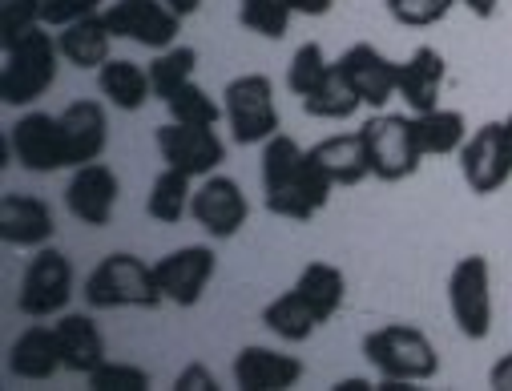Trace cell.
<instances>
[{
    "instance_id": "1",
    "label": "cell",
    "mask_w": 512,
    "mask_h": 391,
    "mask_svg": "<svg viewBox=\"0 0 512 391\" xmlns=\"http://www.w3.org/2000/svg\"><path fill=\"white\" fill-rule=\"evenodd\" d=\"M331 190L335 182L315 166L311 150H303L295 138L275 134L263 146V202L275 218L311 222L327 206Z\"/></svg>"
},
{
    "instance_id": "2",
    "label": "cell",
    "mask_w": 512,
    "mask_h": 391,
    "mask_svg": "<svg viewBox=\"0 0 512 391\" xmlns=\"http://www.w3.org/2000/svg\"><path fill=\"white\" fill-rule=\"evenodd\" d=\"M343 299H347V279H343V271L339 267H331V263H307L303 271H299V279H295V287L291 291H283L279 299H271L267 307H263V327L271 331V335H279L283 343H307L319 327H327L335 315H339V307H343Z\"/></svg>"
},
{
    "instance_id": "3",
    "label": "cell",
    "mask_w": 512,
    "mask_h": 391,
    "mask_svg": "<svg viewBox=\"0 0 512 391\" xmlns=\"http://www.w3.org/2000/svg\"><path fill=\"white\" fill-rule=\"evenodd\" d=\"M363 359L375 367L379 379L396 383H428L440 375L436 343L412 323H383L363 335Z\"/></svg>"
},
{
    "instance_id": "4",
    "label": "cell",
    "mask_w": 512,
    "mask_h": 391,
    "mask_svg": "<svg viewBox=\"0 0 512 391\" xmlns=\"http://www.w3.org/2000/svg\"><path fill=\"white\" fill-rule=\"evenodd\" d=\"M85 303L93 311H117V307H138V311H154L166 303L154 267L138 254H105L101 263L85 275Z\"/></svg>"
},
{
    "instance_id": "5",
    "label": "cell",
    "mask_w": 512,
    "mask_h": 391,
    "mask_svg": "<svg viewBox=\"0 0 512 391\" xmlns=\"http://www.w3.org/2000/svg\"><path fill=\"white\" fill-rule=\"evenodd\" d=\"M61 49L49 25H33L21 41L5 49V69H0V101L5 105H33L57 81Z\"/></svg>"
},
{
    "instance_id": "6",
    "label": "cell",
    "mask_w": 512,
    "mask_h": 391,
    "mask_svg": "<svg viewBox=\"0 0 512 391\" xmlns=\"http://www.w3.org/2000/svg\"><path fill=\"white\" fill-rule=\"evenodd\" d=\"M222 109L234 146H267L275 134H283V117L275 105V85L267 73H242L226 81Z\"/></svg>"
},
{
    "instance_id": "7",
    "label": "cell",
    "mask_w": 512,
    "mask_h": 391,
    "mask_svg": "<svg viewBox=\"0 0 512 391\" xmlns=\"http://www.w3.org/2000/svg\"><path fill=\"white\" fill-rule=\"evenodd\" d=\"M363 150H367V166L371 178L379 182H404L420 170L424 154L412 138V117L404 113H375L363 121Z\"/></svg>"
},
{
    "instance_id": "8",
    "label": "cell",
    "mask_w": 512,
    "mask_h": 391,
    "mask_svg": "<svg viewBox=\"0 0 512 391\" xmlns=\"http://www.w3.org/2000/svg\"><path fill=\"white\" fill-rule=\"evenodd\" d=\"M448 311L464 339H488L492 331V271L484 254H464L448 275Z\"/></svg>"
},
{
    "instance_id": "9",
    "label": "cell",
    "mask_w": 512,
    "mask_h": 391,
    "mask_svg": "<svg viewBox=\"0 0 512 391\" xmlns=\"http://www.w3.org/2000/svg\"><path fill=\"white\" fill-rule=\"evenodd\" d=\"M73 299V263L57 246H41L21 275L17 307L29 319H57Z\"/></svg>"
},
{
    "instance_id": "10",
    "label": "cell",
    "mask_w": 512,
    "mask_h": 391,
    "mask_svg": "<svg viewBox=\"0 0 512 391\" xmlns=\"http://www.w3.org/2000/svg\"><path fill=\"white\" fill-rule=\"evenodd\" d=\"M105 25L113 37L134 41L142 49H170L182 33V17L166 5V0H113L105 9Z\"/></svg>"
},
{
    "instance_id": "11",
    "label": "cell",
    "mask_w": 512,
    "mask_h": 391,
    "mask_svg": "<svg viewBox=\"0 0 512 391\" xmlns=\"http://www.w3.org/2000/svg\"><path fill=\"white\" fill-rule=\"evenodd\" d=\"M214 271H218V254L206 242L178 246V250L162 254L154 263V279H158L166 303H174V307H198Z\"/></svg>"
},
{
    "instance_id": "12",
    "label": "cell",
    "mask_w": 512,
    "mask_h": 391,
    "mask_svg": "<svg viewBox=\"0 0 512 391\" xmlns=\"http://www.w3.org/2000/svg\"><path fill=\"white\" fill-rule=\"evenodd\" d=\"M154 146L166 166L186 170L190 178H210L226 162V142L214 134V125H186L170 121L154 134Z\"/></svg>"
},
{
    "instance_id": "13",
    "label": "cell",
    "mask_w": 512,
    "mask_h": 391,
    "mask_svg": "<svg viewBox=\"0 0 512 391\" xmlns=\"http://www.w3.org/2000/svg\"><path fill=\"white\" fill-rule=\"evenodd\" d=\"M460 174L476 198L496 194L512 178V154L504 142V121H484L460 146Z\"/></svg>"
},
{
    "instance_id": "14",
    "label": "cell",
    "mask_w": 512,
    "mask_h": 391,
    "mask_svg": "<svg viewBox=\"0 0 512 391\" xmlns=\"http://www.w3.org/2000/svg\"><path fill=\"white\" fill-rule=\"evenodd\" d=\"M9 146H13V158L17 166H25L29 174H53V170H65V142H61V117L53 113H25L9 125Z\"/></svg>"
},
{
    "instance_id": "15",
    "label": "cell",
    "mask_w": 512,
    "mask_h": 391,
    "mask_svg": "<svg viewBox=\"0 0 512 391\" xmlns=\"http://www.w3.org/2000/svg\"><path fill=\"white\" fill-rule=\"evenodd\" d=\"M190 218L210 238H234L250 218V202H246V194L234 178L210 174V178H202V186L190 198Z\"/></svg>"
},
{
    "instance_id": "16",
    "label": "cell",
    "mask_w": 512,
    "mask_h": 391,
    "mask_svg": "<svg viewBox=\"0 0 512 391\" xmlns=\"http://www.w3.org/2000/svg\"><path fill=\"white\" fill-rule=\"evenodd\" d=\"M335 69L343 73V81L359 93V101L363 105H371V109H383L392 97H396V85H400V65L392 61V57H383L375 45H367V41H359V45H351V49H343L339 53V61H335Z\"/></svg>"
},
{
    "instance_id": "17",
    "label": "cell",
    "mask_w": 512,
    "mask_h": 391,
    "mask_svg": "<svg viewBox=\"0 0 512 391\" xmlns=\"http://www.w3.org/2000/svg\"><path fill=\"white\" fill-rule=\"evenodd\" d=\"M61 142H65V170L101 162L105 146H109V117L105 105L93 97L69 101L61 109Z\"/></svg>"
},
{
    "instance_id": "18",
    "label": "cell",
    "mask_w": 512,
    "mask_h": 391,
    "mask_svg": "<svg viewBox=\"0 0 512 391\" xmlns=\"http://www.w3.org/2000/svg\"><path fill=\"white\" fill-rule=\"evenodd\" d=\"M117 198H121V182H117V174H113L109 166H101V162L77 166L73 178H69V186H65V206H69V214H73L77 222L93 226V230L109 226V218H113V210H117Z\"/></svg>"
},
{
    "instance_id": "19",
    "label": "cell",
    "mask_w": 512,
    "mask_h": 391,
    "mask_svg": "<svg viewBox=\"0 0 512 391\" xmlns=\"http://www.w3.org/2000/svg\"><path fill=\"white\" fill-rule=\"evenodd\" d=\"M57 234V218L49 210V202L33 198V194H17L9 190L0 198V238L21 250H41L49 246Z\"/></svg>"
},
{
    "instance_id": "20",
    "label": "cell",
    "mask_w": 512,
    "mask_h": 391,
    "mask_svg": "<svg viewBox=\"0 0 512 391\" xmlns=\"http://www.w3.org/2000/svg\"><path fill=\"white\" fill-rule=\"evenodd\" d=\"M303 379V359L275 347H242L234 355V383L242 391H287Z\"/></svg>"
},
{
    "instance_id": "21",
    "label": "cell",
    "mask_w": 512,
    "mask_h": 391,
    "mask_svg": "<svg viewBox=\"0 0 512 391\" xmlns=\"http://www.w3.org/2000/svg\"><path fill=\"white\" fill-rule=\"evenodd\" d=\"M444 77H448V61L440 57V49H432V45H416V53L400 65L396 97H400L412 113H428V109L440 105Z\"/></svg>"
},
{
    "instance_id": "22",
    "label": "cell",
    "mask_w": 512,
    "mask_h": 391,
    "mask_svg": "<svg viewBox=\"0 0 512 391\" xmlns=\"http://www.w3.org/2000/svg\"><path fill=\"white\" fill-rule=\"evenodd\" d=\"M65 367L61 359V343H57V331L53 327H25L13 347H9V375L13 379H25V383H49L57 371Z\"/></svg>"
},
{
    "instance_id": "23",
    "label": "cell",
    "mask_w": 512,
    "mask_h": 391,
    "mask_svg": "<svg viewBox=\"0 0 512 391\" xmlns=\"http://www.w3.org/2000/svg\"><path fill=\"white\" fill-rule=\"evenodd\" d=\"M53 331H57V343H61V359H65V371H73V375H89L93 367H101L105 363V335H101V327L89 319V315H57V323H53Z\"/></svg>"
},
{
    "instance_id": "24",
    "label": "cell",
    "mask_w": 512,
    "mask_h": 391,
    "mask_svg": "<svg viewBox=\"0 0 512 391\" xmlns=\"http://www.w3.org/2000/svg\"><path fill=\"white\" fill-rule=\"evenodd\" d=\"M117 37L109 33V25H105V13H97V17H85V21H77V25H65V29H57V49H61V61L65 65H73V69H101L105 61H109V45H113Z\"/></svg>"
},
{
    "instance_id": "25",
    "label": "cell",
    "mask_w": 512,
    "mask_h": 391,
    "mask_svg": "<svg viewBox=\"0 0 512 391\" xmlns=\"http://www.w3.org/2000/svg\"><path fill=\"white\" fill-rule=\"evenodd\" d=\"M315 166L335 182V186H359L363 178H371L367 166V150H363V134H331L319 146H311Z\"/></svg>"
},
{
    "instance_id": "26",
    "label": "cell",
    "mask_w": 512,
    "mask_h": 391,
    "mask_svg": "<svg viewBox=\"0 0 512 391\" xmlns=\"http://www.w3.org/2000/svg\"><path fill=\"white\" fill-rule=\"evenodd\" d=\"M412 138L424 158L460 154V146L468 142V117L460 109H440V105L428 113H412Z\"/></svg>"
},
{
    "instance_id": "27",
    "label": "cell",
    "mask_w": 512,
    "mask_h": 391,
    "mask_svg": "<svg viewBox=\"0 0 512 391\" xmlns=\"http://www.w3.org/2000/svg\"><path fill=\"white\" fill-rule=\"evenodd\" d=\"M97 89H101V97H109V105H117L125 113H138L154 97L150 69H142L138 61H125V57H109L97 69Z\"/></svg>"
},
{
    "instance_id": "28",
    "label": "cell",
    "mask_w": 512,
    "mask_h": 391,
    "mask_svg": "<svg viewBox=\"0 0 512 391\" xmlns=\"http://www.w3.org/2000/svg\"><path fill=\"white\" fill-rule=\"evenodd\" d=\"M190 198H194V190H190V174L166 166V170L154 178V186H150L146 214H150L154 222L174 226V222H182V218L190 214Z\"/></svg>"
},
{
    "instance_id": "29",
    "label": "cell",
    "mask_w": 512,
    "mask_h": 391,
    "mask_svg": "<svg viewBox=\"0 0 512 391\" xmlns=\"http://www.w3.org/2000/svg\"><path fill=\"white\" fill-rule=\"evenodd\" d=\"M194 65H198V53H194L190 45H170V49H162V53L150 61L154 97H158V101H170L182 85L194 81Z\"/></svg>"
},
{
    "instance_id": "30",
    "label": "cell",
    "mask_w": 512,
    "mask_h": 391,
    "mask_svg": "<svg viewBox=\"0 0 512 391\" xmlns=\"http://www.w3.org/2000/svg\"><path fill=\"white\" fill-rule=\"evenodd\" d=\"M359 105H363L359 93L343 81L339 69H331V73L323 77V85L303 97V113H307V117H319V121H343V117H351Z\"/></svg>"
},
{
    "instance_id": "31",
    "label": "cell",
    "mask_w": 512,
    "mask_h": 391,
    "mask_svg": "<svg viewBox=\"0 0 512 391\" xmlns=\"http://www.w3.org/2000/svg\"><path fill=\"white\" fill-rule=\"evenodd\" d=\"M291 0H238V25L267 41H283L291 29Z\"/></svg>"
},
{
    "instance_id": "32",
    "label": "cell",
    "mask_w": 512,
    "mask_h": 391,
    "mask_svg": "<svg viewBox=\"0 0 512 391\" xmlns=\"http://www.w3.org/2000/svg\"><path fill=\"white\" fill-rule=\"evenodd\" d=\"M331 69H335V61H327L323 45H319V41H307V45H299L295 57H291L287 89H291L295 97H307V93H315V89L323 85V77H327Z\"/></svg>"
},
{
    "instance_id": "33",
    "label": "cell",
    "mask_w": 512,
    "mask_h": 391,
    "mask_svg": "<svg viewBox=\"0 0 512 391\" xmlns=\"http://www.w3.org/2000/svg\"><path fill=\"white\" fill-rule=\"evenodd\" d=\"M166 109H170V117L174 121H186V125H218L222 117H226V109L202 89V85H182L170 101H166Z\"/></svg>"
},
{
    "instance_id": "34",
    "label": "cell",
    "mask_w": 512,
    "mask_h": 391,
    "mask_svg": "<svg viewBox=\"0 0 512 391\" xmlns=\"http://www.w3.org/2000/svg\"><path fill=\"white\" fill-rule=\"evenodd\" d=\"M85 379H89L93 391H150V371H146V367H138V363H117V359H105V363L93 367Z\"/></svg>"
},
{
    "instance_id": "35",
    "label": "cell",
    "mask_w": 512,
    "mask_h": 391,
    "mask_svg": "<svg viewBox=\"0 0 512 391\" xmlns=\"http://www.w3.org/2000/svg\"><path fill=\"white\" fill-rule=\"evenodd\" d=\"M456 0H383V9L396 25H408V29H428V25H440L448 13H452Z\"/></svg>"
},
{
    "instance_id": "36",
    "label": "cell",
    "mask_w": 512,
    "mask_h": 391,
    "mask_svg": "<svg viewBox=\"0 0 512 391\" xmlns=\"http://www.w3.org/2000/svg\"><path fill=\"white\" fill-rule=\"evenodd\" d=\"M33 25H41V0H0V45L5 49Z\"/></svg>"
},
{
    "instance_id": "37",
    "label": "cell",
    "mask_w": 512,
    "mask_h": 391,
    "mask_svg": "<svg viewBox=\"0 0 512 391\" xmlns=\"http://www.w3.org/2000/svg\"><path fill=\"white\" fill-rule=\"evenodd\" d=\"M97 13H105L101 0H41V25H49V29H65V25H77Z\"/></svg>"
},
{
    "instance_id": "38",
    "label": "cell",
    "mask_w": 512,
    "mask_h": 391,
    "mask_svg": "<svg viewBox=\"0 0 512 391\" xmlns=\"http://www.w3.org/2000/svg\"><path fill=\"white\" fill-rule=\"evenodd\" d=\"M174 391H218V379H214V371L206 367V363H186L182 371H178V379H174Z\"/></svg>"
},
{
    "instance_id": "39",
    "label": "cell",
    "mask_w": 512,
    "mask_h": 391,
    "mask_svg": "<svg viewBox=\"0 0 512 391\" xmlns=\"http://www.w3.org/2000/svg\"><path fill=\"white\" fill-rule=\"evenodd\" d=\"M488 387H492V391H512V351L500 355V359L492 363V371H488Z\"/></svg>"
},
{
    "instance_id": "40",
    "label": "cell",
    "mask_w": 512,
    "mask_h": 391,
    "mask_svg": "<svg viewBox=\"0 0 512 391\" xmlns=\"http://www.w3.org/2000/svg\"><path fill=\"white\" fill-rule=\"evenodd\" d=\"M295 17H327L335 9V0H291Z\"/></svg>"
},
{
    "instance_id": "41",
    "label": "cell",
    "mask_w": 512,
    "mask_h": 391,
    "mask_svg": "<svg viewBox=\"0 0 512 391\" xmlns=\"http://www.w3.org/2000/svg\"><path fill=\"white\" fill-rule=\"evenodd\" d=\"M456 5H464L472 17L488 21V17H496V5H500V0H456Z\"/></svg>"
},
{
    "instance_id": "42",
    "label": "cell",
    "mask_w": 512,
    "mask_h": 391,
    "mask_svg": "<svg viewBox=\"0 0 512 391\" xmlns=\"http://www.w3.org/2000/svg\"><path fill=\"white\" fill-rule=\"evenodd\" d=\"M331 391H375V383H371V379H359V375H351V379H339Z\"/></svg>"
},
{
    "instance_id": "43",
    "label": "cell",
    "mask_w": 512,
    "mask_h": 391,
    "mask_svg": "<svg viewBox=\"0 0 512 391\" xmlns=\"http://www.w3.org/2000/svg\"><path fill=\"white\" fill-rule=\"evenodd\" d=\"M166 5H170V9H174L182 21H186V17H194V13L202 9V0H166Z\"/></svg>"
},
{
    "instance_id": "44",
    "label": "cell",
    "mask_w": 512,
    "mask_h": 391,
    "mask_svg": "<svg viewBox=\"0 0 512 391\" xmlns=\"http://www.w3.org/2000/svg\"><path fill=\"white\" fill-rule=\"evenodd\" d=\"M504 142H508V154H512V113L504 117Z\"/></svg>"
}]
</instances>
